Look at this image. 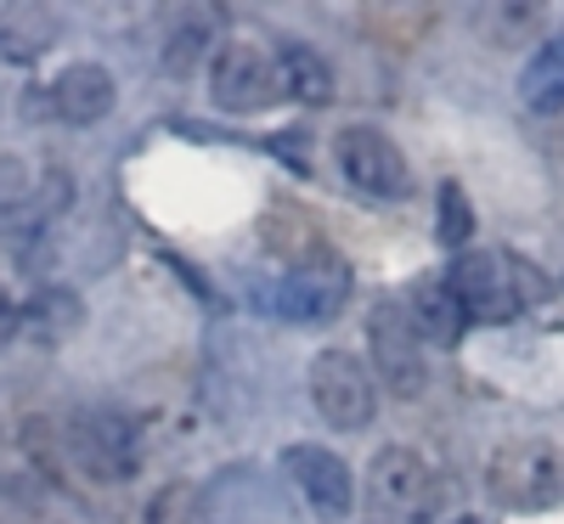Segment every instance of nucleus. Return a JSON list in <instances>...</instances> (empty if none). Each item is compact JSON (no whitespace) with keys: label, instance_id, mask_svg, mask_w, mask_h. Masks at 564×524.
<instances>
[{"label":"nucleus","instance_id":"412c9836","mask_svg":"<svg viewBox=\"0 0 564 524\" xmlns=\"http://www.w3.org/2000/svg\"><path fill=\"white\" fill-rule=\"evenodd\" d=\"M452 524H486V518H452Z\"/></svg>","mask_w":564,"mask_h":524},{"label":"nucleus","instance_id":"6ab92c4d","mask_svg":"<svg viewBox=\"0 0 564 524\" xmlns=\"http://www.w3.org/2000/svg\"><path fill=\"white\" fill-rule=\"evenodd\" d=\"M435 237L452 249V254H463L468 249V237H475V209H468V198H463V186H441V226H435Z\"/></svg>","mask_w":564,"mask_h":524},{"label":"nucleus","instance_id":"0eeeda50","mask_svg":"<svg viewBox=\"0 0 564 524\" xmlns=\"http://www.w3.org/2000/svg\"><path fill=\"white\" fill-rule=\"evenodd\" d=\"M334 164L339 175L356 186V193L367 198H379V204H401L412 193V164L401 159V148L384 135V130H372V124H350L339 130L334 141Z\"/></svg>","mask_w":564,"mask_h":524},{"label":"nucleus","instance_id":"39448f33","mask_svg":"<svg viewBox=\"0 0 564 524\" xmlns=\"http://www.w3.org/2000/svg\"><path fill=\"white\" fill-rule=\"evenodd\" d=\"M367 502L395 524H430L441 507V473L412 446H384L367 462Z\"/></svg>","mask_w":564,"mask_h":524},{"label":"nucleus","instance_id":"7ed1b4c3","mask_svg":"<svg viewBox=\"0 0 564 524\" xmlns=\"http://www.w3.org/2000/svg\"><path fill=\"white\" fill-rule=\"evenodd\" d=\"M441 282L452 288V299L463 305L468 321H513L525 310V299H531L525 271L513 265L508 254H497V249H463L446 265Z\"/></svg>","mask_w":564,"mask_h":524},{"label":"nucleus","instance_id":"4468645a","mask_svg":"<svg viewBox=\"0 0 564 524\" xmlns=\"http://www.w3.org/2000/svg\"><path fill=\"white\" fill-rule=\"evenodd\" d=\"M406 310V321H412V332L423 339V350H452L457 339H463V327H468V316H463V305L452 299V288L446 282H417L412 288V299L401 305Z\"/></svg>","mask_w":564,"mask_h":524},{"label":"nucleus","instance_id":"f03ea898","mask_svg":"<svg viewBox=\"0 0 564 524\" xmlns=\"http://www.w3.org/2000/svg\"><path fill=\"white\" fill-rule=\"evenodd\" d=\"M68 457L79 462L85 480L97 485H130L148 462V435L119 406H79L68 417Z\"/></svg>","mask_w":564,"mask_h":524},{"label":"nucleus","instance_id":"2eb2a0df","mask_svg":"<svg viewBox=\"0 0 564 524\" xmlns=\"http://www.w3.org/2000/svg\"><path fill=\"white\" fill-rule=\"evenodd\" d=\"M520 108L536 119H558L564 113V34L542 40L531 63L520 68Z\"/></svg>","mask_w":564,"mask_h":524},{"label":"nucleus","instance_id":"f8f14e48","mask_svg":"<svg viewBox=\"0 0 564 524\" xmlns=\"http://www.w3.org/2000/svg\"><path fill=\"white\" fill-rule=\"evenodd\" d=\"M113 102H119V85H113V74L102 63H68V68H57L52 85H45V97H40V108L52 113L57 124H68V130L102 124L113 113Z\"/></svg>","mask_w":564,"mask_h":524},{"label":"nucleus","instance_id":"20e7f679","mask_svg":"<svg viewBox=\"0 0 564 524\" xmlns=\"http://www.w3.org/2000/svg\"><path fill=\"white\" fill-rule=\"evenodd\" d=\"M305 390H311V406L327 428L339 435H361V428L379 417V384L361 356L350 350H322L311 356V372H305Z\"/></svg>","mask_w":564,"mask_h":524},{"label":"nucleus","instance_id":"9b49d317","mask_svg":"<svg viewBox=\"0 0 564 524\" xmlns=\"http://www.w3.org/2000/svg\"><path fill=\"white\" fill-rule=\"evenodd\" d=\"M282 468H289V480L300 491V502L322 518V524H345L356 513V473L345 468L339 451H327V446H289L282 451Z\"/></svg>","mask_w":564,"mask_h":524},{"label":"nucleus","instance_id":"a211bd4d","mask_svg":"<svg viewBox=\"0 0 564 524\" xmlns=\"http://www.w3.org/2000/svg\"><path fill=\"white\" fill-rule=\"evenodd\" d=\"M23 327H34L40 339H63V332L79 327V294L68 288H45L23 305Z\"/></svg>","mask_w":564,"mask_h":524},{"label":"nucleus","instance_id":"9d476101","mask_svg":"<svg viewBox=\"0 0 564 524\" xmlns=\"http://www.w3.org/2000/svg\"><path fill=\"white\" fill-rule=\"evenodd\" d=\"M558 491H564V462L553 457V446L520 440V446H502L491 457V496L502 507L536 513V507H553Z\"/></svg>","mask_w":564,"mask_h":524},{"label":"nucleus","instance_id":"dca6fc26","mask_svg":"<svg viewBox=\"0 0 564 524\" xmlns=\"http://www.w3.org/2000/svg\"><path fill=\"white\" fill-rule=\"evenodd\" d=\"M45 45H57V18L52 12H34V7L0 12V57L29 63V57L45 52Z\"/></svg>","mask_w":564,"mask_h":524},{"label":"nucleus","instance_id":"f3484780","mask_svg":"<svg viewBox=\"0 0 564 524\" xmlns=\"http://www.w3.org/2000/svg\"><path fill=\"white\" fill-rule=\"evenodd\" d=\"M209 40H215V18L209 12H186V18H175L170 23V34H164V74H193L204 57H209Z\"/></svg>","mask_w":564,"mask_h":524},{"label":"nucleus","instance_id":"aec40b11","mask_svg":"<svg viewBox=\"0 0 564 524\" xmlns=\"http://www.w3.org/2000/svg\"><path fill=\"white\" fill-rule=\"evenodd\" d=\"M18 332H23V299L7 288V282H0V350H7Z\"/></svg>","mask_w":564,"mask_h":524},{"label":"nucleus","instance_id":"f257e3e1","mask_svg":"<svg viewBox=\"0 0 564 524\" xmlns=\"http://www.w3.org/2000/svg\"><path fill=\"white\" fill-rule=\"evenodd\" d=\"M350 288H356V276H350V265L339 254H311L294 271L260 282V288H254V310L271 316V321L311 327V321H334L350 305Z\"/></svg>","mask_w":564,"mask_h":524},{"label":"nucleus","instance_id":"1a4fd4ad","mask_svg":"<svg viewBox=\"0 0 564 524\" xmlns=\"http://www.w3.org/2000/svg\"><path fill=\"white\" fill-rule=\"evenodd\" d=\"M68 175L52 170V164H34L23 153H0V226H18V231H34L52 215L68 209Z\"/></svg>","mask_w":564,"mask_h":524},{"label":"nucleus","instance_id":"423d86ee","mask_svg":"<svg viewBox=\"0 0 564 524\" xmlns=\"http://www.w3.org/2000/svg\"><path fill=\"white\" fill-rule=\"evenodd\" d=\"M367 356H372V367H367L372 384H384L390 395L412 401V395L430 390V356H423V339L412 332L401 305L384 299L367 316Z\"/></svg>","mask_w":564,"mask_h":524},{"label":"nucleus","instance_id":"6e6552de","mask_svg":"<svg viewBox=\"0 0 564 524\" xmlns=\"http://www.w3.org/2000/svg\"><path fill=\"white\" fill-rule=\"evenodd\" d=\"M282 97L276 90V68L271 57L260 52V45L249 40H226L215 45V57H209V102L220 113H265L271 102Z\"/></svg>","mask_w":564,"mask_h":524},{"label":"nucleus","instance_id":"ddd939ff","mask_svg":"<svg viewBox=\"0 0 564 524\" xmlns=\"http://www.w3.org/2000/svg\"><path fill=\"white\" fill-rule=\"evenodd\" d=\"M271 68H276V90H282V97H294L305 108H322L327 97H334V68H327L322 52L305 45V40H282Z\"/></svg>","mask_w":564,"mask_h":524}]
</instances>
